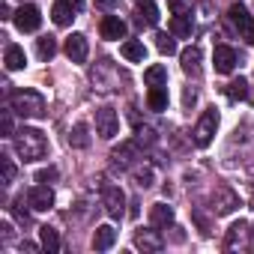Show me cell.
Here are the masks:
<instances>
[{"label": "cell", "mask_w": 254, "mask_h": 254, "mask_svg": "<svg viewBox=\"0 0 254 254\" xmlns=\"http://www.w3.org/2000/svg\"><path fill=\"white\" fill-rule=\"evenodd\" d=\"M251 248H254V224H251Z\"/></svg>", "instance_id": "cell-40"}, {"label": "cell", "mask_w": 254, "mask_h": 254, "mask_svg": "<svg viewBox=\"0 0 254 254\" xmlns=\"http://www.w3.org/2000/svg\"><path fill=\"white\" fill-rule=\"evenodd\" d=\"M102 206H105V212L111 218H123V212H126V194H123V189L114 186V183H105L102 186Z\"/></svg>", "instance_id": "cell-8"}, {"label": "cell", "mask_w": 254, "mask_h": 254, "mask_svg": "<svg viewBox=\"0 0 254 254\" xmlns=\"http://www.w3.org/2000/svg\"><path fill=\"white\" fill-rule=\"evenodd\" d=\"M156 45L162 54H177V42H174V33H159L156 36Z\"/></svg>", "instance_id": "cell-33"}, {"label": "cell", "mask_w": 254, "mask_h": 254, "mask_svg": "<svg viewBox=\"0 0 254 254\" xmlns=\"http://www.w3.org/2000/svg\"><path fill=\"white\" fill-rule=\"evenodd\" d=\"M144 81H147L150 87H165V84H168V69L156 63V66H150V69L144 72Z\"/></svg>", "instance_id": "cell-29"}, {"label": "cell", "mask_w": 254, "mask_h": 254, "mask_svg": "<svg viewBox=\"0 0 254 254\" xmlns=\"http://www.w3.org/2000/svg\"><path fill=\"white\" fill-rule=\"evenodd\" d=\"M236 51L230 48V45H215V51H212V63H215V72L218 75H230L233 69H236Z\"/></svg>", "instance_id": "cell-14"}, {"label": "cell", "mask_w": 254, "mask_h": 254, "mask_svg": "<svg viewBox=\"0 0 254 254\" xmlns=\"http://www.w3.org/2000/svg\"><path fill=\"white\" fill-rule=\"evenodd\" d=\"M138 147H141L138 141H123L120 147H114L111 165H114L117 171H132V168L141 162V150H138Z\"/></svg>", "instance_id": "cell-6"}, {"label": "cell", "mask_w": 254, "mask_h": 254, "mask_svg": "<svg viewBox=\"0 0 254 254\" xmlns=\"http://www.w3.org/2000/svg\"><path fill=\"white\" fill-rule=\"evenodd\" d=\"M147 105H150V111H165L168 108V90L165 87H150Z\"/></svg>", "instance_id": "cell-28"}, {"label": "cell", "mask_w": 254, "mask_h": 254, "mask_svg": "<svg viewBox=\"0 0 254 254\" xmlns=\"http://www.w3.org/2000/svg\"><path fill=\"white\" fill-rule=\"evenodd\" d=\"M39 24H42V12H39V6L24 3V6L15 12V27H18L21 33H36Z\"/></svg>", "instance_id": "cell-11"}, {"label": "cell", "mask_w": 254, "mask_h": 254, "mask_svg": "<svg viewBox=\"0 0 254 254\" xmlns=\"http://www.w3.org/2000/svg\"><path fill=\"white\" fill-rule=\"evenodd\" d=\"M248 96H251V87H248L245 78H236V81L227 84V99H230V102H242V99H248Z\"/></svg>", "instance_id": "cell-27"}, {"label": "cell", "mask_w": 254, "mask_h": 254, "mask_svg": "<svg viewBox=\"0 0 254 254\" xmlns=\"http://www.w3.org/2000/svg\"><path fill=\"white\" fill-rule=\"evenodd\" d=\"M114 242H117V230H114L111 224L96 227V233H93V248H96V251H108Z\"/></svg>", "instance_id": "cell-20"}, {"label": "cell", "mask_w": 254, "mask_h": 254, "mask_svg": "<svg viewBox=\"0 0 254 254\" xmlns=\"http://www.w3.org/2000/svg\"><path fill=\"white\" fill-rule=\"evenodd\" d=\"M54 177H57V171H54V168H48V171H39V174H36V183H51Z\"/></svg>", "instance_id": "cell-38"}, {"label": "cell", "mask_w": 254, "mask_h": 254, "mask_svg": "<svg viewBox=\"0 0 254 254\" xmlns=\"http://www.w3.org/2000/svg\"><path fill=\"white\" fill-rule=\"evenodd\" d=\"M171 33L174 36H191V12H180L171 18Z\"/></svg>", "instance_id": "cell-26"}, {"label": "cell", "mask_w": 254, "mask_h": 254, "mask_svg": "<svg viewBox=\"0 0 254 254\" xmlns=\"http://www.w3.org/2000/svg\"><path fill=\"white\" fill-rule=\"evenodd\" d=\"M0 165H3V186H12V183H15V177H18L15 162H12L9 156H0Z\"/></svg>", "instance_id": "cell-32"}, {"label": "cell", "mask_w": 254, "mask_h": 254, "mask_svg": "<svg viewBox=\"0 0 254 254\" xmlns=\"http://www.w3.org/2000/svg\"><path fill=\"white\" fill-rule=\"evenodd\" d=\"M171 12L180 15V12H191V0H171Z\"/></svg>", "instance_id": "cell-36"}, {"label": "cell", "mask_w": 254, "mask_h": 254, "mask_svg": "<svg viewBox=\"0 0 254 254\" xmlns=\"http://www.w3.org/2000/svg\"><path fill=\"white\" fill-rule=\"evenodd\" d=\"M117 132H120V117H117V111L108 108V105L99 108V111H96V135L105 138V141H111Z\"/></svg>", "instance_id": "cell-9"}, {"label": "cell", "mask_w": 254, "mask_h": 254, "mask_svg": "<svg viewBox=\"0 0 254 254\" xmlns=\"http://www.w3.org/2000/svg\"><path fill=\"white\" fill-rule=\"evenodd\" d=\"M138 144L141 147H153L156 144V132L150 129V126H138Z\"/></svg>", "instance_id": "cell-35"}, {"label": "cell", "mask_w": 254, "mask_h": 254, "mask_svg": "<svg viewBox=\"0 0 254 254\" xmlns=\"http://www.w3.org/2000/svg\"><path fill=\"white\" fill-rule=\"evenodd\" d=\"M78 12L66 3V0H57L54 3V9H51V18H54V24H60V27H66V24H72V18H75Z\"/></svg>", "instance_id": "cell-22"}, {"label": "cell", "mask_w": 254, "mask_h": 254, "mask_svg": "<svg viewBox=\"0 0 254 254\" xmlns=\"http://www.w3.org/2000/svg\"><path fill=\"white\" fill-rule=\"evenodd\" d=\"M132 174H135V183H138L141 189H150V186H153L156 171H153V165H150V162H144V159H141V162L132 168Z\"/></svg>", "instance_id": "cell-23"}, {"label": "cell", "mask_w": 254, "mask_h": 254, "mask_svg": "<svg viewBox=\"0 0 254 254\" xmlns=\"http://www.w3.org/2000/svg\"><path fill=\"white\" fill-rule=\"evenodd\" d=\"M209 209L215 215H230V212L239 209V194L230 186H215L212 194H209Z\"/></svg>", "instance_id": "cell-5"}, {"label": "cell", "mask_w": 254, "mask_h": 254, "mask_svg": "<svg viewBox=\"0 0 254 254\" xmlns=\"http://www.w3.org/2000/svg\"><path fill=\"white\" fill-rule=\"evenodd\" d=\"M9 105H12V111H15L18 117H24V120H36V117L45 114V99H42V93H36V90H15L12 99H9Z\"/></svg>", "instance_id": "cell-2"}, {"label": "cell", "mask_w": 254, "mask_h": 254, "mask_svg": "<svg viewBox=\"0 0 254 254\" xmlns=\"http://www.w3.org/2000/svg\"><path fill=\"white\" fill-rule=\"evenodd\" d=\"M90 144V135H87V126L84 123H78L75 129L69 132V147H75V150H84Z\"/></svg>", "instance_id": "cell-31"}, {"label": "cell", "mask_w": 254, "mask_h": 254, "mask_svg": "<svg viewBox=\"0 0 254 254\" xmlns=\"http://www.w3.org/2000/svg\"><path fill=\"white\" fill-rule=\"evenodd\" d=\"M96 6L105 9V12H114V9L120 6V0H96Z\"/></svg>", "instance_id": "cell-37"}, {"label": "cell", "mask_w": 254, "mask_h": 254, "mask_svg": "<svg viewBox=\"0 0 254 254\" xmlns=\"http://www.w3.org/2000/svg\"><path fill=\"white\" fill-rule=\"evenodd\" d=\"M120 54L129 60V63H144V60H147V48H144V42H138V39L123 42V45H120Z\"/></svg>", "instance_id": "cell-19"}, {"label": "cell", "mask_w": 254, "mask_h": 254, "mask_svg": "<svg viewBox=\"0 0 254 254\" xmlns=\"http://www.w3.org/2000/svg\"><path fill=\"white\" fill-rule=\"evenodd\" d=\"M99 33H102V39H123L126 36V21L120 15H105L102 24H99Z\"/></svg>", "instance_id": "cell-16"}, {"label": "cell", "mask_w": 254, "mask_h": 254, "mask_svg": "<svg viewBox=\"0 0 254 254\" xmlns=\"http://www.w3.org/2000/svg\"><path fill=\"white\" fill-rule=\"evenodd\" d=\"M251 102H254V93H251Z\"/></svg>", "instance_id": "cell-42"}, {"label": "cell", "mask_w": 254, "mask_h": 254, "mask_svg": "<svg viewBox=\"0 0 254 254\" xmlns=\"http://www.w3.org/2000/svg\"><path fill=\"white\" fill-rule=\"evenodd\" d=\"M36 54H39L42 60H51V57L57 54V39H54V36H39V39H36Z\"/></svg>", "instance_id": "cell-30"}, {"label": "cell", "mask_w": 254, "mask_h": 254, "mask_svg": "<svg viewBox=\"0 0 254 254\" xmlns=\"http://www.w3.org/2000/svg\"><path fill=\"white\" fill-rule=\"evenodd\" d=\"M135 248L144 251V254H159V251L165 248V239H162L159 227H156V230H138V233H135Z\"/></svg>", "instance_id": "cell-13"}, {"label": "cell", "mask_w": 254, "mask_h": 254, "mask_svg": "<svg viewBox=\"0 0 254 254\" xmlns=\"http://www.w3.org/2000/svg\"><path fill=\"white\" fill-rule=\"evenodd\" d=\"M135 21L141 27H156L159 24V6H156V0H138V6H135Z\"/></svg>", "instance_id": "cell-15"}, {"label": "cell", "mask_w": 254, "mask_h": 254, "mask_svg": "<svg viewBox=\"0 0 254 254\" xmlns=\"http://www.w3.org/2000/svg\"><path fill=\"white\" fill-rule=\"evenodd\" d=\"M227 18H230V24L236 27L239 39H245V42H254V15H251L245 6L233 3V6L227 9Z\"/></svg>", "instance_id": "cell-7"}, {"label": "cell", "mask_w": 254, "mask_h": 254, "mask_svg": "<svg viewBox=\"0 0 254 254\" xmlns=\"http://www.w3.org/2000/svg\"><path fill=\"white\" fill-rule=\"evenodd\" d=\"M248 233H251V230H248V224H245V221L230 224V230H227V236H224V251H236V248H242Z\"/></svg>", "instance_id": "cell-17"}, {"label": "cell", "mask_w": 254, "mask_h": 254, "mask_svg": "<svg viewBox=\"0 0 254 254\" xmlns=\"http://www.w3.org/2000/svg\"><path fill=\"white\" fill-rule=\"evenodd\" d=\"M27 206H30L33 212H48V209L54 206V191H51V186H48V183L33 186V189L27 191Z\"/></svg>", "instance_id": "cell-10"}, {"label": "cell", "mask_w": 254, "mask_h": 254, "mask_svg": "<svg viewBox=\"0 0 254 254\" xmlns=\"http://www.w3.org/2000/svg\"><path fill=\"white\" fill-rule=\"evenodd\" d=\"M215 132H218V111L215 108H206L203 114H200V120H197V126H194V132H191V141H194V147H209L212 144V138H215Z\"/></svg>", "instance_id": "cell-4"}, {"label": "cell", "mask_w": 254, "mask_h": 254, "mask_svg": "<svg viewBox=\"0 0 254 254\" xmlns=\"http://www.w3.org/2000/svg\"><path fill=\"white\" fill-rule=\"evenodd\" d=\"M39 242H42V248L48 251V254H57L60 251V236H57V230L54 227H39Z\"/></svg>", "instance_id": "cell-25"}, {"label": "cell", "mask_w": 254, "mask_h": 254, "mask_svg": "<svg viewBox=\"0 0 254 254\" xmlns=\"http://www.w3.org/2000/svg\"><path fill=\"white\" fill-rule=\"evenodd\" d=\"M15 153H18L24 162H39V159L48 156V138H45L39 129L24 126V129L15 132Z\"/></svg>", "instance_id": "cell-1"}, {"label": "cell", "mask_w": 254, "mask_h": 254, "mask_svg": "<svg viewBox=\"0 0 254 254\" xmlns=\"http://www.w3.org/2000/svg\"><path fill=\"white\" fill-rule=\"evenodd\" d=\"M63 51H66V57H69L72 63H87V57H90V42H87L84 33H72V36L66 39Z\"/></svg>", "instance_id": "cell-12"}, {"label": "cell", "mask_w": 254, "mask_h": 254, "mask_svg": "<svg viewBox=\"0 0 254 254\" xmlns=\"http://www.w3.org/2000/svg\"><path fill=\"white\" fill-rule=\"evenodd\" d=\"M150 224H153V227H168V224H174V209H171L168 203H156V206L150 209Z\"/></svg>", "instance_id": "cell-21"}, {"label": "cell", "mask_w": 254, "mask_h": 254, "mask_svg": "<svg viewBox=\"0 0 254 254\" xmlns=\"http://www.w3.org/2000/svg\"><path fill=\"white\" fill-rule=\"evenodd\" d=\"M90 81H93V90L96 93H117L123 78H120V72L114 69L111 60H99L93 66V72H90Z\"/></svg>", "instance_id": "cell-3"}, {"label": "cell", "mask_w": 254, "mask_h": 254, "mask_svg": "<svg viewBox=\"0 0 254 254\" xmlns=\"http://www.w3.org/2000/svg\"><path fill=\"white\" fill-rule=\"evenodd\" d=\"M0 132H3V138H15V129H12V105L0 114Z\"/></svg>", "instance_id": "cell-34"}, {"label": "cell", "mask_w": 254, "mask_h": 254, "mask_svg": "<svg viewBox=\"0 0 254 254\" xmlns=\"http://www.w3.org/2000/svg\"><path fill=\"white\" fill-rule=\"evenodd\" d=\"M251 189H254V171H251ZM251 203H254V200H251Z\"/></svg>", "instance_id": "cell-41"}, {"label": "cell", "mask_w": 254, "mask_h": 254, "mask_svg": "<svg viewBox=\"0 0 254 254\" xmlns=\"http://www.w3.org/2000/svg\"><path fill=\"white\" fill-rule=\"evenodd\" d=\"M66 3L75 9V12H81V6H84V0H66Z\"/></svg>", "instance_id": "cell-39"}, {"label": "cell", "mask_w": 254, "mask_h": 254, "mask_svg": "<svg viewBox=\"0 0 254 254\" xmlns=\"http://www.w3.org/2000/svg\"><path fill=\"white\" fill-rule=\"evenodd\" d=\"M180 63H183V72L186 75H200V48L197 45H189L180 54Z\"/></svg>", "instance_id": "cell-18"}, {"label": "cell", "mask_w": 254, "mask_h": 254, "mask_svg": "<svg viewBox=\"0 0 254 254\" xmlns=\"http://www.w3.org/2000/svg\"><path fill=\"white\" fill-rule=\"evenodd\" d=\"M3 63H6V69H9V72H18V69H24V66H27L24 48H18V45H9V48H6V57H3Z\"/></svg>", "instance_id": "cell-24"}]
</instances>
